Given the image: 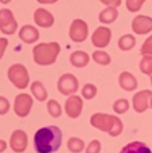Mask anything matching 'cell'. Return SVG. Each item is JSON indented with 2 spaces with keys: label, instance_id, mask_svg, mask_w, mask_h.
<instances>
[{
  "label": "cell",
  "instance_id": "cell-1",
  "mask_svg": "<svg viewBox=\"0 0 152 153\" xmlns=\"http://www.w3.org/2000/svg\"><path fill=\"white\" fill-rule=\"evenodd\" d=\"M62 132L58 126L40 128L34 136V146L38 153H54L61 148Z\"/></svg>",
  "mask_w": 152,
  "mask_h": 153
},
{
  "label": "cell",
  "instance_id": "cell-2",
  "mask_svg": "<svg viewBox=\"0 0 152 153\" xmlns=\"http://www.w3.org/2000/svg\"><path fill=\"white\" fill-rule=\"evenodd\" d=\"M90 125L101 132L108 133L112 137H117L123 133V121L118 117L107 113H94L90 117Z\"/></svg>",
  "mask_w": 152,
  "mask_h": 153
},
{
  "label": "cell",
  "instance_id": "cell-3",
  "mask_svg": "<svg viewBox=\"0 0 152 153\" xmlns=\"http://www.w3.org/2000/svg\"><path fill=\"white\" fill-rule=\"evenodd\" d=\"M59 53H61L59 43H39L32 50V56H34L35 63L39 66H50V65L55 63Z\"/></svg>",
  "mask_w": 152,
  "mask_h": 153
},
{
  "label": "cell",
  "instance_id": "cell-4",
  "mask_svg": "<svg viewBox=\"0 0 152 153\" xmlns=\"http://www.w3.org/2000/svg\"><path fill=\"white\" fill-rule=\"evenodd\" d=\"M8 79L18 89H26L30 85V75L27 69L20 63H15L8 69Z\"/></svg>",
  "mask_w": 152,
  "mask_h": 153
},
{
  "label": "cell",
  "instance_id": "cell-5",
  "mask_svg": "<svg viewBox=\"0 0 152 153\" xmlns=\"http://www.w3.org/2000/svg\"><path fill=\"white\" fill-rule=\"evenodd\" d=\"M88 34H89V27L85 20L75 19V20L72 22L70 30H69V36L73 42H75V43L85 42L86 38H88Z\"/></svg>",
  "mask_w": 152,
  "mask_h": 153
},
{
  "label": "cell",
  "instance_id": "cell-6",
  "mask_svg": "<svg viewBox=\"0 0 152 153\" xmlns=\"http://www.w3.org/2000/svg\"><path fill=\"white\" fill-rule=\"evenodd\" d=\"M18 30V22L13 18V13L8 8L0 10V31L5 35H12Z\"/></svg>",
  "mask_w": 152,
  "mask_h": 153
},
{
  "label": "cell",
  "instance_id": "cell-7",
  "mask_svg": "<svg viewBox=\"0 0 152 153\" xmlns=\"http://www.w3.org/2000/svg\"><path fill=\"white\" fill-rule=\"evenodd\" d=\"M58 90L61 94L63 95H74L78 90V79L75 78L73 74L67 73V74L61 75V78L58 79Z\"/></svg>",
  "mask_w": 152,
  "mask_h": 153
},
{
  "label": "cell",
  "instance_id": "cell-8",
  "mask_svg": "<svg viewBox=\"0 0 152 153\" xmlns=\"http://www.w3.org/2000/svg\"><path fill=\"white\" fill-rule=\"evenodd\" d=\"M32 109V97L30 94H19L16 95L15 102H13V111L18 117H27Z\"/></svg>",
  "mask_w": 152,
  "mask_h": 153
},
{
  "label": "cell",
  "instance_id": "cell-9",
  "mask_svg": "<svg viewBox=\"0 0 152 153\" xmlns=\"http://www.w3.org/2000/svg\"><path fill=\"white\" fill-rule=\"evenodd\" d=\"M27 144H28V137L27 133L22 129H16L12 132L10 138V146L15 153H23L27 149Z\"/></svg>",
  "mask_w": 152,
  "mask_h": 153
},
{
  "label": "cell",
  "instance_id": "cell-10",
  "mask_svg": "<svg viewBox=\"0 0 152 153\" xmlns=\"http://www.w3.org/2000/svg\"><path fill=\"white\" fill-rule=\"evenodd\" d=\"M110 39H112V31L108 27H104V26L97 27L96 31L92 35V43L97 48L107 47L110 43Z\"/></svg>",
  "mask_w": 152,
  "mask_h": 153
},
{
  "label": "cell",
  "instance_id": "cell-11",
  "mask_svg": "<svg viewBox=\"0 0 152 153\" xmlns=\"http://www.w3.org/2000/svg\"><path fill=\"white\" fill-rule=\"evenodd\" d=\"M83 108V101L78 95H70L65 102V113L70 117V118H78L82 113Z\"/></svg>",
  "mask_w": 152,
  "mask_h": 153
},
{
  "label": "cell",
  "instance_id": "cell-12",
  "mask_svg": "<svg viewBox=\"0 0 152 153\" xmlns=\"http://www.w3.org/2000/svg\"><path fill=\"white\" fill-rule=\"evenodd\" d=\"M152 97L151 90H142V91L136 93L132 100V106H133L136 113H144L148 108H150V100Z\"/></svg>",
  "mask_w": 152,
  "mask_h": 153
},
{
  "label": "cell",
  "instance_id": "cell-13",
  "mask_svg": "<svg viewBox=\"0 0 152 153\" xmlns=\"http://www.w3.org/2000/svg\"><path fill=\"white\" fill-rule=\"evenodd\" d=\"M132 31L137 35H145L152 31V18L147 15H137L132 20Z\"/></svg>",
  "mask_w": 152,
  "mask_h": 153
},
{
  "label": "cell",
  "instance_id": "cell-14",
  "mask_svg": "<svg viewBox=\"0 0 152 153\" xmlns=\"http://www.w3.org/2000/svg\"><path fill=\"white\" fill-rule=\"evenodd\" d=\"M34 22L42 28H50L54 24V16L45 8H38L34 12Z\"/></svg>",
  "mask_w": 152,
  "mask_h": 153
},
{
  "label": "cell",
  "instance_id": "cell-15",
  "mask_svg": "<svg viewBox=\"0 0 152 153\" xmlns=\"http://www.w3.org/2000/svg\"><path fill=\"white\" fill-rule=\"evenodd\" d=\"M19 38L23 40L24 43H35L38 39H39V31L35 28L34 26H30V24H26L20 28L19 31Z\"/></svg>",
  "mask_w": 152,
  "mask_h": 153
},
{
  "label": "cell",
  "instance_id": "cell-16",
  "mask_svg": "<svg viewBox=\"0 0 152 153\" xmlns=\"http://www.w3.org/2000/svg\"><path fill=\"white\" fill-rule=\"evenodd\" d=\"M118 83L120 87L125 91H133L137 87V79L132 73L129 71H123L118 76Z\"/></svg>",
  "mask_w": 152,
  "mask_h": 153
},
{
  "label": "cell",
  "instance_id": "cell-17",
  "mask_svg": "<svg viewBox=\"0 0 152 153\" xmlns=\"http://www.w3.org/2000/svg\"><path fill=\"white\" fill-rule=\"evenodd\" d=\"M120 153H152V151L144 143L132 141V143L127 144V145L120 151Z\"/></svg>",
  "mask_w": 152,
  "mask_h": 153
},
{
  "label": "cell",
  "instance_id": "cell-18",
  "mask_svg": "<svg viewBox=\"0 0 152 153\" xmlns=\"http://www.w3.org/2000/svg\"><path fill=\"white\" fill-rule=\"evenodd\" d=\"M89 55L85 53V51H74L70 55V63L74 67H78V69H82V67L88 66L89 63Z\"/></svg>",
  "mask_w": 152,
  "mask_h": 153
},
{
  "label": "cell",
  "instance_id": "cell-19",
  "mask_svg": "<svg viewBox=\"0 0 152 153\" xmlns=\"http://www.w3.org/2000/svg\"><path fill=\"white\" fill-rule=\"evenodd\" d=\"M117 16H118L117 8H115V7H107L105 10H102L101 12H100L98 20L101 22V23H104V24H110V23H113V22L117 19Z\"/></svg>",
  "mask_w": 152,
  "mask_h": 153
},
{
  "label": "cell",
  "instance_id": "cell-20",
  "mask_svg": "<svg viewBox=\"0 0 152 153\" xmlns=\"http://www.w3.org/2000/svg\"><path fill=\"white\" fill-rule=\"evenodd\" d=\"M31 93L38 101H40V102L47 100V95H48L47 90H46V87L43 86L42 82H39V81H35L31 83Z\"/></svg>",
  "mask_w": 152,
  "mask_h": 153
},
{
  "label": "cell",
  "instance_id": "cell-21",
  "mask_svg": "<svg viewBox=\"0 0 152 153\" xmlns=\"http://www.w3.org/2000/svg\"><path fill=\"white\" fill-rule=\"evenodd\" d=\"M117 45H118V48H120L121 51H129L135 47V45H136V39H135L133 35L125 34L118 39Z\"/></svg>",
  "mask_w": 152,
  "mask_h": 153
},
{
  "label": "cell",
  "instance_id": "cell-22",
  "mask_svg": "<svg viewBox=\"0 0 152 153\" xmlns=\"http://www.w3.org/2000/svg\"><path fill=\"white\" fill-rule=\"evenodd\" d=\"M67 149L73 153H81L85 149V143L78 137H70L67 141Z\"/></svg>",
  "mask_w": 152,
  "mask_h": 153
},
{
  "label": "cell",
  "instance_id": "cell-23",
  "mask_svg": "<svg viewBox=\"0 0 152 153\" xmlns=\"http://www.w3.org/2000/svg\"><path fill=\"white\" fill-rule=\"evenodd\" d=\"M92 58H93V61L96 62V63L101 65V66H107V65L110 63V56L108 53H105V51L102 50H97L93 53V55H92Z\"/></svg>",
  "mask_w": 152,
  "mask_h": 153
},
{
  "label": "cell",
  "instance_id": "cell-24",
  "mask_svg": "<svg viewBox=\"0 0 152 153\" xmlns=\"http://www.w3.org/2000/svg\"><path fill=\"white\" fill-rule=\"evenodd\" d=\"M47 111L51 117L54 118H58V117L62 116V106L59 105L58 101L55 100H50L47 102Z\"/></svg>",
  "mask_w": 152,
  "mask_h": 153
},
{
  "label": "cell",
  "instance_id": "cell-25",
  "mask_svg": "<svg viewBox=\"0 0 152 153\" xmlns=\"http://www.w3.org/2000/svg\"><path fill=\"white\" fill-rule=\"evenodd\" d=\"M139 67L143 74H147L151 76L152 75V56H150V55L143 56V59L140 61Z\"/></svg>",
  "mask_w": 152,
  "mask_h": 153
},
{
  "label": "cell",
  "instance_id": "cell-26",
  "mask_svg": "<svg viewBox=\"0 0 152 153\" xmlns=\"http://www.w3.org/2000/svg\"><path fill=\"white\" fill-rule=\"evenodd\" d=\"M128 109H129V102H128V100H125V98H120V100H117L115 103H113V110H115V113H117V114L127 113Z\"/></svg>",
  "mask_w": 152,
  "mask_h": 153
},
{
  "label": "cell",
  "instance_id": "cell-27",
  "mask_svg": "<svg viewBox=\"0 0 152 153\" xmlns=\"http://www.w3.org/2000/svg\"><path fill=\"white\" fill-rule=\"evenodd\" d=\"M97 94V87L93 83H86L82 87V97L85 100H93Z\"/></svg>",
  "mask_w": 152,
  "mask_h": 153
},
{
  "label": "cell",
  "instance_id": "cell-28",
  "mask_svg": "<svg viewBox=\"0 0 152 153\" xmlns=\"http://www.w3.org/2000/svg\"><path fill=\"white\" fill-rule=\"evenodd\" d=\"M144 3L145 0H127V8L129 12H137Z\"/></svg>",
  "mask_w": 152,
  "mask_h": 153
},
{
  "label": "cell",
  "instance_id": "cell-29",
  "mask_svg": "<svg viewBox=\"0 0 152 153\" xmlns=\"http://www.w3.org/2000/svg\"><path fill=\"white\" fill-rule=\"evenodd\" d=\"M140 54H142L143 56H145V55L152 56V35L151 36H148L147 39H145V42L143 43L142 50H140Z\"/></svg>",
  "mask_w": 152,
  "mask_h": 153
},
{
  "label": "cell",
  "instance_id": "cell-30",
  "mask_svg": "<svg viewBox=\"0 0 152 153\" xmlns=\"http://www.w3.org/2000/svg\"><path fill=\"white\" fill-rule=\"evenodd\" d=\"M101 152V143L98 140H93L86 146V153H100Z\"/></svg>",
  "mask_w": 152,
  "mask_h": 153
},
{
  "label": "cell",
  "instance_id": "cell-31",
  "mask_svg": "<svg viewBox=\"0 0 152 153\" xmlns=\"http://www.w3.org/2000/svg\"><path fill=\"white\" fill-rule=\"evenodd\" d=\"M10 110V101L5 97H0V116H4Z\"/></svg>",
  "mask_w": 152,
  "mask_h": 153
},
{
  "label": "cell",
  "instance_id": "cell-32",
  "mask_svg": "<svg viewBox=\"0 0 152 153\" xmlns=\"http://www.w3.org/2000/svg\"><path fill=\"white\" fill-rule=\"evenodd\" d=\"M102 4H105L107 7H115L117 8L121 4V0H100Z\"/></svg>",
  "mask_w": 152,
  "mask_h": 153
},
{
  "label": "cell",
  "instance_id": "cell-33",
  "mask_svg": "<svg viewBox=\"0 0 152 153\" xmlns=\"http://www.w3.org/2000/svg\"><path fill=\"white\" fill-rule=\"evenodd\" d=\"M7 47H8V40L5 39V38H0V59L3 58L4 51H5Z\"/></svg>",
  "mask_w": 152,
  "mask_h": 153
},
{
  "label": "cell",
  "instance_id": "cell-34",
  "mask_svg": "<svg viewBox=\"0 0 152 153\" xmlns=\"http://www.w3.org/2000/svg\"><path fill=\"white\" fill-rule=\"evenodd\" d=\"M40 4H53V3H57L58 0H37Z\"/></svg>",
  "mask_w": 152,
  "mask_h": 153
},
{
  "label": "cell",
  "instance_id": "cell-35",
  "mask_svg": "<svg viewBox=\"0 0 152 153\" xmlns=\"http://www.w3.org/2000/svg\"><path fill=\"white\" fill-rule=\"evenodd\" d=\"M5 149H7V143H5V141H3V140H0V153L4 152Z\"/></svg>",
  "mask_w": 152,
  "mask_h": 153
},
{
  "label": "cell",
  "instance_id": "cell-36",
  "mask_svg": "<svg viewBox=\"0 0 152 153\" xmlns=\"http://www.w3.org/2000/svg\"><path fill=\"white\" fill-rule=\"evenodd\" d=\"M11 0H0V3H3V4H8Z\"/></svg>",
  "mask_w": 152,
  "mask_h": 153
},
{
  "label": "cell",
  "instance_id": "cell-37",
  "mask_svg": "<svg viewBox=\"0 0 152 153\" xmlns=\"http://www.w3.org/2000/svg\"><path fill=\"white\" fill-rule=\"evenodd\" d=\"M150 108L152 109V97H151V100H150Z\"/></svg>",
  "mask_w": 152,
  "mask_h": 153
},
{
  "label": "cell",
  "instance_id": "cell-38",
  "mask_svg": "<svg viewBox=\"0 0 152 153\" xmlns=\"http://www.w3.org/2000/svg\"><path fill=\"white\" fill-rule=\"evenodd\" d=\"M151 83H152V75H151Z\"/></svg>",
  "mask_w": 152,
  "mask_h": 153
}]
</instances>
